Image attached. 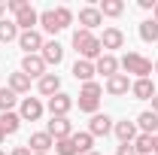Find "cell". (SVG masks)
<instances>
[{"instance_id": "obj_1", "label": "cell", "mask_w": 158, "mask_h": 155, "mask_svg": "<svg viewBox=\"0 0 158 155\" xmlns=\"http://www.w3.org/2000/svg\"><path fill=\"white\" fill-rule=\"evenodd\" d=\"M73 49H76V55L82 61H94L103 55V46H100V37H94L91 31H82V27H76L73 31Z\"/></svg>"}, {"instance_id": "obj_2", "label": "cell", "mask_w": 158, "mask_h": 155, "mask_svg": "<svg viewBox=\"0 0 158 155\" xmlns=\"http://www.w3.org/2000/svg\"><path fill=\"white\" fill-rule=\"evenodd\" d=\"M118 67L125 73H134L137 79H149V73H152V61L146 55H140V52H125V58L118 61Z\"/></svg>"}, {"instance_id": "obj_3", "label": "cell", "mask_w": 158, "mask_h": 155, "mask_svg": "<svg viewBox=\"0 0 158 155\" xmlns=\"http://www.w3.org/2000/svg\"><path fill=\"white\" fill-rule=\"evenodd\" d=\"M100 94H103V85L100 82H85L82 88H79V110L82 113H98V107H100Z\"/></svg>"}, {"instance_id": "obj_4", "label": "cell", "mask_w": 158, "mask_h": 155, "mask_svg": "<svg viewBox=\"0 0 158 155\" xmlns=\"http://www.w3.org/2000/svg\"><path fill=\"white\" fill-rule=\"evenodd\" d=\"M46 134L52 137V140L73 137V125H70V119H67V116H52L49 122H46Z\"/></svg>"}, {"instance_id": "obj_5", "label": "cell", "mask_w": 158, "mask_h": 155, "mask_svg": "<svg viewBox=\"0 0 158 155\" xmlns=\"http://www.w3.org/2000/svg\"><path fill=\"white\" fill-rule=\"evenodd\" d=\"M43 34L40 31H21L19 34V46L24 49V55H40L43 52Z\"/></svg>"}, {"instance_id": "obj_6", "label": "cell", "mask_w": 158, "mask_h": 155, "mask_svg": "<svg viewBox=\"0 0 158 155\" xmlns=\"http://www.w3.org/2000/svg\"><path fill=\"white\" fill-rule=\"evenodd\" d=\"M43 100L40 97H21V107H19V116L21 122H37L40 116H43Z\"/></svg>"}, {"instance_id": "obj_7", "label": "cell", "mask_w": 158, "mask_h": 155, "mask_svg": "<svg viewBox=\"0 0 158 155\" xmlns=\"http://www.w3.org/2000/svg\"><path fill=\"white\" fill-rule=\"evenodd\" d=\"M46 110H49L52 116H67V113L73 110V97L67 94V91H58V94H52V97H49Z\"/></svg>"}, {"instance_id": "obj_8", "label": "cell", "mask_w": 158, "mask_h": 155, "mask_svg": "<svg viewBox=\"0 0 158 155\" xmlns=\"http://www.w3.org/2000/svg\"><path fill=\"white\" fill-rule=\"evenodd\" d=\"M100 46L106 49V55H113V49H122V46H125V31H122V27H103Z\"/></svg>"}, {"instance_id": "obj_9", "label": "cell", "mask_w": 158, "mask_h": 155, "mask_svg": "<svg viewBox=\"0 0 158 155\" xmlns=\"http://www.w3.org/2000/svg\"><path fill=\"white\" fill-rule=\"evenodd\" d=\"M21 73L31 79H43L46 76V61L40 58V55H24L21 58Z\"/></svg>"}, {"instance_id": "obj_10", "label": "cell", "mask_w": 158, "mask_h": 155, "mask_svg": "<svg viewBox=\"0 0 158 155\" xmlns=\"http://www.w3.org/2000/svg\"><path fill=\"white\" fill-rule=\"evenodd\" d=\"M79 24H82V31H91V34H94V27L103 24L100 9L98 6H82V9H79Z\"/></svg>"}, {"instance_id": "obj_11", "label": "cell", "mask_w": 158, "mask_h": 155, "mask_svg": "<svg viewBox=\"0 0 158 155\" xmlns=\"http://www.w3.org/2000/svg\"><path fill=\"white\" fill-rule=\"evenodd\" d=\"M106 94H113V97H122V94H128L131 91V76L128 73H116V76H110L106 79Z\"/></svg>"}, {"instance_id": "obj_12", "label": "cell", "mask_w": 158, "mask_h": 155, "mask_svg": "<svg viewBox=\"0 0 158 155\" xmlns=\"http://www.w3.org/2000/svg\"><path fill=\"white\" fill-rule=\"evenodd\" d=\"M113 125H116V122L106 116V113H94L91 122H88V134L91 137H106L110 131H113Z\"/></svg>"}, {"instance_id": "obj_13", "label": "cell", "mask_w": 158, "mask_h": 155, "mask_svg": "<svg viewBox=\"0 0 158 155\" xmlns=\"http://www.w3.org/2000/svg\"><path fill=\"white\" fill-rule=\"evenodd\" d=\"M40 58L46 61V67H49V64H55V67H58L61 61H64V46H61L58 40H49V43H43V52H40Z\"/></svg>"}, {"instance_id": "obj_14", "label": "cell", "mask_w": 158, "mask_h": 155, "mask_svg": "<svg viewBox=\"0 0 158 155\" xmlns=\"http://www.w3.org/2000/svg\"><path fill=\"white\" fill-rule=\"evenodd\" d=\"M113 134L118 137V143H134L137 140V122H128V119H122V122H116L113 125Z\"/></svg>"}, {"instance_id": "obj_15", "label": "cell", "mask_w": 158, "mask_h": 155, "mask_svg": "<svg viewBox=\"0 0 158 155\" xmlns=\"http://www.w3.org/2000/svg\"><path fill=\"white\" fill-rule=\"evenodd\" d=\"M24 146H27L34 155H43V152H49V149L55 146V140L46 134V131H37V134H31V140H27Z\"/></svg>"}, {"instance_id": "obj_16", "label": "cell", "mask_w": 158, "mask_h": 155, "mask_svg": "<svg viewBox=\"0 0 158 155\" xmlns=\"http://www.w3.org/2000/svg\"><path fill=\"white\" fill-rule=\"evenodd\" d=\"M137 131L140 134H149V137L158 134V116L152 113V110H143V113L137 116Z\"/></svg>"}, {"instance_id": "obj_17", "label": "cell", "mask_w": 158, "mask_h": 155, "mask_svg": "<svg viewBox=\"0 0 158 155\" xmlns=\"http://www.w3.org/2000/svg\"><path fill=\"white\" fill-rule=\"evenodd\" d=\"M131 94L137 100H152L155 97V82L152 79H134L131 82Z\"/></svg>"}, {"instance_id": "obj_18", "label": "cell", "mask_w": 158, "mask_h": 155, "mask_svg": "<svg viewBox=\"0 0 158 155\" xmlns=\"http://www.w3.org/2000/svg\"><path fill=\"white\" fill-rule=\"evenodd\" d=\"M94 73H98V70H94L91 61L76 58V64H73V79H76V82H82V85H85V82H94Z\"/></svg>"}, {"instance_id": "obj_19", "label": "cell", "mask_w": 158, "mask_h": 155, "mask_svg": "<svg viewBox=\"0 0 158 155\" xmlns=\"http://www.w3.org/2000/svg\"><path fill=\"white\" fill-rule=\"evenodd\" d=\"M37 91L46 94V97L58 94V91H61V76H58V73H46L43 79H37Z\"/></svg>"}, {"instance_id": "obj_20", "label": "cell", "mask_w": 158, "mask_h": 155, "mask_svg": "<svg viewBox=\"0 0 158 155\" xmlns=\"http://www.w3.org/2000/svg\"><path fill=\"white\" fill-rule=\"evenodd\" d=\"M94 70H98V73H103L106 79L116 76V73H118V58H116V55H106V52H103V55L94 61Z\"/></svg>"}, {"instance_id": "obj_21", "label": "cell", "mask_w": 158, "mask_h": 155, "mask_svg": "<svg viewBox=\"0 0 158 155\" xmlns=\"http://www.w3.org/2000/svg\"><path fill=\"white\" fill-rule=\"evenodd\" d=\"M15 24H19V31H34V24H40V12L34 6H27L15 15Z\"/></svg>"}, {"instance_id": "obj_22", "label": "cell", "mask_w": 158, "mask_h": 155, "mask_svg": "<svg viewBox=\"0 0 158 155\" xmlns=\"http://www.w3.org/2000/svg\"><path fill=\"white\" fill-rule=\"evenodd\" d=\"M100 15H106V19H118L122 12H125V3L122 0H100Z\"/></svg>"}, {"instance_id": "obj_23", "label": "cell", "mask_w": 158, "mask_h": 155, "mask_svg": "<svg viewBox=\"0 0 158 155\" xmlns=\"http://www.w3.org/2000/svg\"><path fill=\"white\" fill-rule=\"evenodd\" d=\"M40 27H43L46 34H61L58 19H55V9H43V12H40Z\"/></svg>"}, {"instance_id": "obj_24", "label": "cell", "mask_w": 158, "mask_h": 155, "mask_svg": "<svg viewBox=\"0 0 158 155\" xmlns=\"http://www.w3.org/2000/svg\"><path fill=\"white\" fill-rule=\"evenodd\" d=\"M19 24L9 19H0V43H12V40H19Z\"/></svg>"}, {"instance_id": "obj_25", "label": "cell", "mask_w": 158, "mask_h": 155, "mask_svg": "<svg viewBox=\"0 0 158 155\" xmlns=\"http://www.w3.org/2000/svg\"><path fill=\"white\" fill-rule=\"evenodd\" d=\"M0 128H3V134H15L21 128V116L19 113H0Z\"/></svg>"}, {"instance_id": "obj_26", "label": "cell", "mask_w": 158, "mask_h": 155, "mask_svg": "<svg viewBox=\"0 0 158 155\" xmlns=\"http://www.w3.org/2000/svg\"><path fill=\"white\" fill-rule=\"evenodd\" d=\"M9 88H12L15 94H27V91H31V76H24V73H9Z\"/></svg>"}, {"instance_id": "obj_27", "label": "cell", "mask_w": 158, "mask_h": 155, "mask_svg": "<svg viewBox=\"0 0 158 155\" xmlns=\"http://www.w3.org/2000/svg\"><path fill=\"white\" fill-rule=\"evenodd\" d=\"M73 143H76L79 155H88V152H94V137L88 134V131H79V134H73Z\"/></svg>"}, {"instance_id": "obj_28", "label": "cell", "mask_w": 158, "mask_h": 155, "mask_svg": "<svg viewBox=\"0 0 158 155\" xmlns=\"http://www.w3.org/2000/svg\"><path fill=\"white\" fill-rule=\"evenodd\" d=\"M140 40L143 43H158V21H152V19L140 21Z\"/></svg>"}, {"instance_id": "obj_29", "label": "cell", "mask_w": 158, "mask_h": 155, "mask_svg": "<svg viewBox=\"0 0 158 155\" xmlns=\"http://www.w3.org/2000/svg\"><path fill=\"white\" fill-rule=\"evenodd\" d=\"M19 103V94L6 85V88H0V113H12V107Z\"/></svg>"}, {"instance_id": "obj_30", "label": "cell", "mask_w": 158, "mask_h": 155, "mask_svg": "<svg viewBox=\"0 0 158 155\" xmlns=\"http://www.w3.org/2000/svg\"><path fill=\"white\" fill-rule=\"evenodd\" d=\"M55 155H79L73 137H64V140H55Z\"/></svg>"}, {"instance_id": "obj_31", "label": "cell", "mask_w": 158, "mask_h": 155, "mask_svg": "<svg viewBox=\"0 0 158 155\" xmlns=\"http://www.w3.org/2000/svg\"><path fill=\"white\" fill-rule=\"evenodd\" d=\"M134 149H137V155H152V137L149 134H137Z\"/></svg>"}, {"instance_id": "obj_32", "label": "cell", "mask_w": 158, "mask_h": 155, "mask_svg": "<svg viewBox=\"0 0 158 155\" xmlns=\"http://www.w3.org/2000/svg\"><path fill=\"white\" fill-rule=\"evenodd\" d=\"M55 19H58V27L64 31V27H70V24H73V12H70L67 6H58V9H55Z\"/></svg>"}, {"instance_id": "obj_33", "label": "cell", "mask_w": 158, "mask_h": 155, "mask_svg": "<svg viewBox=\"0 0 158 155\" xmlns=\"http://www.w3.org/2000/svg\"><path fill=\"white\" fill-rule=\"evenodd\" d=\"M27 6H31L27 0H6V9H9V12H15V15H19L21 9H27Z\"/></svg>"}, {"instance_id": "obj_34", "label": "cell", "mask_w": 158, "mask_h": 155, "mask_svg": "<svg viewBox=\"0 0 158 155\" xmlns=\"http://www.w3.org/2000/svg\"><path fill=\"white\" fill-rule=\"evenodd\" d=\"M116 155H137V149H134V143H118Z\"/></svg>"}, {"instance_id": "obj_35", "label": "cell", "mask_w": 158, "mask_h": 155, "mask_svg": "<svg viewBox=\"0 0 158 155\" xmlns=\"http://www.w3.org/2000/svg\"><path fill=\"white\" fill-rule=\"evenodd\" d=\"M9 155H34V152H31L27 146H15V149H12V152H9Z\"/></svg>"}, {"instance_id": "obj_36", "label": "cell", "mask_w": 158, "mask_h": 155, "mask_svg": "<svg viewBox=\"0 0 158 155\" xmlns=\"http://www.w3.org/2000/svg\"><path fill=\"white\" fill-rule=\"evenodd\" d=\"M158 0H140V9H155Z\"/></svg>"}, {"instance_id": "obj_37", "label": "cell", "mask_w": 158, "mask_h": 155, "mask_svg": "<svg viewBox=\"0 0 158 155\" xmlns=\"http://www.w3.org/2000/svg\"><path fill=\"white\" fill-rule=\"evenodd\" d=\"M152 113L158 116V91H155V97H152Z\"/></svg>"}, {"instance_id": "obj_38", "label": "cell", "mask_w": 158, "mask_h": 155, "mask_svg": "<svg viewBox=\"0 0 158 155\" xmlns=\"http://www.w3.org/2000/svg\"><path fill=\"white\" fill-rule=\"evenodd\" d=\"M6 15V0H0V19Z\"/></svg>"}, {"instance_id": "obj_39", "label": "cell", "mask_w": 158, "mask_h": 155, "mask_svg": "<svg viewBox=\"0 0 158 155\" xmlns=\"http://www.w3.org/2000/svg\"><path fill=\"white\" fill-rule=\"evenodd\" d=\"M152 21H158V3H155V9H152Z\"/></svg>"}, {"instance_id": "obj_40", "label": "cell", "mask_w": 158, "mask_h": 155, "mask_svg": "<svg viewBox=\"0 0 158 155\" xmlns=\"http://www.w3.org/2000/svg\"><path fill=\"white\" fill-rule=\"evenodd\" d=\"M3 140H6V134H3V128H0V143H3Z\"/></svg>"}, {"instance_id": "obj_41", "label": "cell", "mask_w": 158, "mask_h": 155, "mask_svg": "<svg viewBox=\"0 0 158 155\" xmlns=\"http://www.w3.org/2000/svg\"><path fill=\"white\" fill-rule=\"evenodd\" d=\"M152 73H158V61H155V67H152Z\"/></svg>"}, {"instance_id": "obj_42", "label": "cell", "mask_w": 158, "mask_h": 155, "mask_svg": "<svg viewBox=\"0 0 158 155\" xmlns=\"http://www.w3.org/2000/svg\"><path fill=\"white\" fill-rule=\"evenodd\" d=\"M88 155H100V152H88Z\"/></svg>"}, {"instance_id": "obj_43", "label": "cell", "mask_w": 158, "mask_h": 155, "mask_svg": "<svg viewBox=\"0 0 158 155\" xmlns=\"http://www.w3.org/2000/svg\"><path fill=\"white\" fill-rule=\"evenodd\" d=\"M43 155H49V152H43Z\"/></svg>"}, {"instance_id": "obj_44", "label": "cell", "mask_w": 158, "mask_h": 155, "mask_svg": "<svg viewBox=\"0 0 158 155\" xmlns=\"http://www.w3.org/2000/svg\"><path fill=\"white\" fill-rule=\"evenodd\" d=\"M0 155H6V152H0Z\"/></svg>"}]
</instances>
